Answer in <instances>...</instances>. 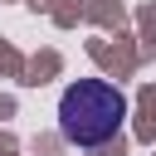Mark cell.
<instances>
[{
    "mask_svg": "<svg viewBox=\"0 0 156 156\" xmlns=\"http://www.w3.org/2000/svg\"><path fill=\"white\" fill-rule=\"evenodd\" d=\"M127 122V93L107 78H78L58 93V136L68 146H102Z\"/></svg>",
    "mask_w": 156,
    "mask_h": 156,
    "instance_id": "cell-1",
    "label": "cell"
}]
</instances>
